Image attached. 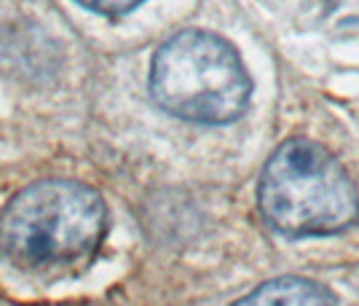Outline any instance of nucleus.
<instances>
[{
    "mask_svg": "<svg viewBox=\"0 0 359 306\" xmlns=\"http://www.w3.org/2000/svg\"><path fill=\"white\" fill-rule=\"evenodd\" d=\"M107 231L102 197L78 180H38L0 210V255L25 272L89 258Z\"/></svg>",
    "mask_w": 359,
    "mask_h": 306,
    "instance_id": "1",
    "label": "nucleus"
},
{
    "mask_svg": "<svg viewBox=\"0 0 359 306\" xmlns=\"http://www.w3.org/2000/svg\"><path fill=\"white\" fill-rule=\"evenodd\" d=\"M260 213L285 237H332L359 220V188L332 153L309 138L282 142L263 167Z\"/></svg>",
    "mask_w": 359,
    "mask_h": 306,
    "instance_id": "2",
    "label": "nucleus"
},
{
    "mask_svg": "<svg viewBox=\"0 0 359 306\" xmlns=\"http://www.w3.org/2000/svg\"><path fill=\"white\" fill-rule=\"evenodd\" d=\"M148 84L166 113L207 126L241 119L252 97V78L236 46L207 30H182L161 44Z\"/></svg>",
    "mask_w": 359,
    "mask_h": 306,
    "instance_id": "3",
    "label": "nucleus"
},
{
    "mask_svg": "<svg viewBox=\"0 0 359 306\" xmlns=\"http://www.w3.org/2000/svg\"><path fill=\"white\" fill-rule=\"evenodd\" d=\"M233 306H338V301L322 282L306 277H276Z\"/></svg>",
    "mask_w": 359,
    "mask_h": 306,
    "instance_id": "4",
    "label": "nucleus"
},
{
    "mask_svg": "<svg viewBox=\"0 0 359 306\" xmlns=\"http://www.w3.org/2000/svg\"><path fill=\"white\" fill-rule=\"evenodd\" d=\"M83 8L89 11H97V14H105V16H121V14H129L135 11L137 6H142L145 0H78Z\"/></svg>",
    "mask_w": 359,
    "mask_h": 306,
    "instance_id": "5",
    "label": "nucleus"
}]
</instances>
